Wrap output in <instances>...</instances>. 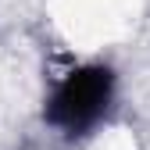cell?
Masks as SVG:
<instances>
[{"label":"cell","instance_id":"obj_1","mask_svg":"<svg viewBox=\"0 0 150 150\" xmlns=\"http://www.w3.org/2000/svg\"><path fill=\"white\" fill-rule=\"evenodd\" d=\"M118 100V75L104 61L75 64L64 75H57L43 100V122L61 139L75 143L93 136L111 118Z\"/></svg>","mask_w":150,"mask_h":150}]
</instances>
